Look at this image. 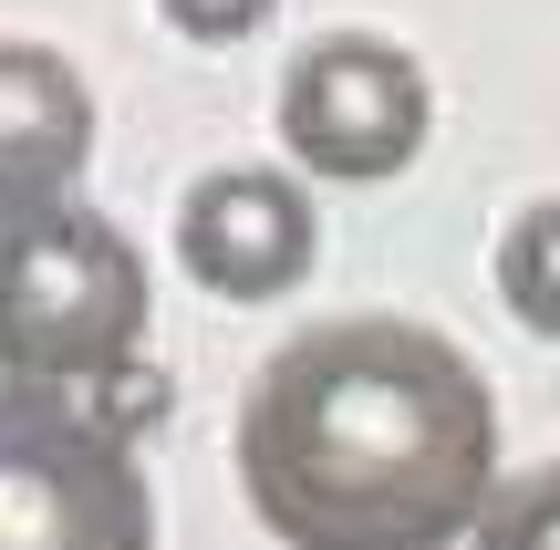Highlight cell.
Listing matches in <instances>:
<instances>
[{
    "mask_svg": "<svg viewBox=\"0 0 560 550\" xmlns=\"http://www.w3.org/2000/svg\"><path fill=\"white\" fill-rule=\"evenodd\" d=\"M229 457L280 550H457L499 489V395L436 323L342 312L260 353Z\"/></svg>",
    "mask_w": 560,
    "mask_h": 550,
    "instance_id": "obj_1",
    "label": "cell"
},
{
    "mask_svg": "<svg viewBox=\"0 0 560 550\" xmlns=\"http://www.w3.org/2000/svg\"><path fill=\"white\" fill-rule=\"evenodd\" d=\"M145 353V260L104 208H0V385L83 395Z\"/></svg>",
    "mask_w": 560,
    "mask_h": 550,
    "instance_id": "obj_2",
    "label": "cell"
},
{
    "mask_svg": "<svg viewBox=\"0 0 560 550\" xmlns=\"http://www.w3.org/2000/svg\"><path fill=\"white\" fill-rule=\"evenodd\" d=\"M0 550H156V489L73 395L0 385Z\"/></svg>",
    "mask_w": 560,
    "mask_h": 550,
    "instance_id": "obj_3",
    "label": "cell"
},
{
    "mask_svg": "<svg viewBox=\"0 0 560 550\" xmlns=\"http://www.w3.org/2000/svg\"><path fill=\"white\" fill-rule=\"evenodd\" d=\"M425 115H436V94H425L416 52L384 32H322L280 73V145L332 187L405 177L425 145Z\"/></svg>",
    "mask_w": 560,
    "mask_h": 550,
    "instance_id": "obj_4",
    "label": "cell"
},
{
    "mask_svg": "<svg viewBox=\"0 0 560 550\" xmlns=\"http://www.w3.org/2000/svg\"><path fill=\"white\" fill-rule=\"evenodd\" d=\"M312 249H322L312 198L291 177H270V166H219V177H198L177 198V260L219 302H280V291H301Z\"/></svg>",
    "mask_w": 560,
    "mask_h": 550,
    "instance_id": "obj_5",
    "label": "cell"
},
{
    "mask_svg": "<svg viewBox=\"0 0 560 550\" xmlns=\"http://www.w3.org/2000/svg\"><path fill=\"white\" fill-rule=\"evenodd\" d=\"M94 156V94L62 52L0 42V208H52L73 198Z\"/></svg>",
    "mask_w": 560,
    "mask_h": 550,
    "instance_id": "obj_6",
    "label": "cell"
},
{
    "mask_svg": "<svg viewBox=\"0 0 560 550\" xmlns=\"http://www.w3.org/2000/svg\"><path fill=\"white\" fill-rule=\"evenodd\" d=\"M499 302L520 312L529 332L560 343V198L520 208V219L499 229Z\"/></svg>",
    "mask_w": 560,
    "mask_h": 550,
    "instance_id": "obj_7",
    "label": "cell"
},
{
    "mask_svg": "<svg viewBox=\"0 0 560 550\" xmlns=\"http://www.w3.org/2000/svg\"><path fill=\"white\" fill-rule=\"evenodd\" d=\"M467 550H560V457L499 478L488 510H478V530H467Z\"/></svg>",
    "mask_w": 560,
    "mask_h": 550,
    "instance_id": "obj_8",
    "label": "cell"
},
{
    "mask_svg": "<svg viewBox=\"0 0 560 550\" xmlns=\"http://www.w3.org/2000/svg\"><path fill=\"white\" fill-rule=\"evenodd\" d=\"M156 416H166V374L145 364V353H136V364H115L104 385H83V426H94V436H115V447H136Z\"/></svg>",
    "mask_w": 560,
    "mask_h": 550,
    "instance_id": "obj_9",
    "label": "cell"
},
{
    "mask_svg": "<svg viewBox=\"0 0 560 550\" xmlns=\"http://www.w3.org/2000/svg\"><path fill=\"white\" fill-rule=\"evenodd\" d=\"M156 11H166V32H187V42H249L280 0H156Z\"/></svg>",
    "mask_w": 560,
    "mask_h": 550,
    "instance_id": "obj_10",
    "label": "cell"
}]
</instances>
